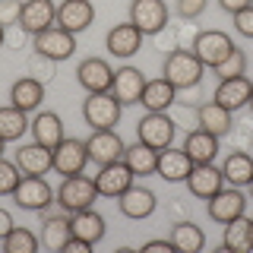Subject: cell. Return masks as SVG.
Returning <instances> with one entry per match:
<instances>
[{
    "label": "cell",
    "mask_w": 253,
    "mask_h": 253,
    "mask_svg": "<svg viewBox=\"0 0 253 253\" xmlns=\"http://www.w3.org/2000/svg\"><path fill=\"white\" fill-rule=\"evenodd\" d=\"M32 139L38 142V146H44V149H57L60 142H63V121H60V114H54V111H42V114H35V121H32Z\"/></svg>",
    "instance_id": "obj_24"
},
{
    "label": "cell",
    "mask_w": 253,
    "mask_h": 253,
    "mask_svg": "<svg viewBox=\"0 0 253 253\" xmlns=\"http://www.w3.org/2000/svg\"><path fill=\"white\" fill-rule=\"evenodd\" d=\"M212 73H215L218 79H234V76H244L247 73V57H244V51H234L228 54L225 60L218 63V67H212Z\"/></svg>",
    "instance_id": "obj_36"
},
{
    "label": "cell",
    "mask_w": 253,
    "mask_h": 253,
    "mask_svg": "<svg viewBox=\"0 0 253 253\" xmlns=\"http://www.w3.org/2000/svg\"><path fill=\"white\" fill-rule=\"evenodd\" d=\"M244 209H247V196L241 193V187H221L215 196H209L206 200V212H209L212 221H218V225H228V221L241 218Z\"/></svg>",
    "instance_id": "obj_5"
},
{
    "label": "cell",
    "mask_w": 253,
    "mask_h": 253,
    "mask_svg": "<svg viewBox=\"0 0 253 253\" xmlns=\"http://www.w3.org/2000/svg\"><path fill=\"white\" fill-rule=\"evenodd\" d=\"M57 26V6L51 0H26L19 13V29L26 35H38V32Z\"/></svg>",
    "instance_id": "obj_16"
},
{
    "label": "cell",
    "mask_w": 253,
    "mask_h": 253,
    "mask_svg": "<svg viewBox=\"0 0 253 253\" xmlns=\"http://www.w3.org/2000/svg\"><path fill=\"white\" fill-rule=\"evenodd\" d=\"M124 139L117 136L114 130H92V136L85 139V152H89L92 165H111V162H121L124 158Z\"/></svg>",
    "instance_id": "obj_12"
},
{
    "label": "cell",
    "mask_w": 253,
    "mask_h": 253,
    "mask_svg": "<svg viewBox=\"0 0 253 253\" xmlns=\"http://www.w3.org/2000/svg\"><path fill=\"white\" fill-rule=\"evenodd\" d=\"M70 231H73V237H79V241H85V244H98L101 237H105L108 231V225H105V218L98 215V212L92 209H79V212H70Z\"/></svg>",
    "instance_id": "obj_23"
},
{
    "label": "cell",
    "mask_w": 253,
    "mask_h": 253,
    "mask_svg": "<svg viewBox=\"0 0 253 253\" xmlns=\"http://www.w3.org/2000/svg\"><path fill=\"white\" fill-rule=\"evenodd\" d=\"M253 3V0H218V6H221V10H225V13H241V10H247V6Z\"/></svg>",
    "instance_id": "obj_43"
},
{
    "label": "cell",
    "mask_w": 253,
    "mask_h": 253,
    "mask_svg": "<svg viewBox=\"0 0 253 253\" xmlns=\"http://www.w3.org/2000/svg\"><path fill=\"white\" fill-rule=\"evenodd\" d=\"M38 247H42V241H38L29 228H19V225L3 237V250L6 253H35Z\"/></svg>",
    "instance_id": "obj_35"
},
{
    "label": "cell",
    "mask_w": 253,
    "mask_h": 253,
    "mask_svg": "<svg viewBox=\"0 0 253 253\" xmlns=\"http://www.w3.org/2000/svg\"><path fill=\"white\" fill-rule=\"evenodd\" d=\"M190 171H193V158L184 152V146H168L158 152V165L155 174L168 184H187Z\"/></svg>",
    "instance_id": "obj_13"
},
{
    "label": "cell",
    "mask_w": 253,
    "mask_h": 253,
    "mask_svg": "<svg viewBox=\"0 0 253 253\" xmlns=\"http://www.w3.org/2000/svg\"><path fill=\"white\" fill-rule=\"evenodd\" d=\"M247 105H250V108H253V95H250V101H247Z\"/></svg>",
    "instance_id": "obj_49"
},
{
    "label": "cell",
    "mask_w": 253,
    "mask_h": 253,
    "mask_svg": "<svg viewBox=\"0 0 253 253\" xmlns=\"http://www.w3.org/2000/svg\"><path fill=\"white\" fill-rule=\"evenodd\" d=\"M3 42H6V29L0 26V47H3Z\"/></svg>",
    "instance_id": "obj_46"
},
{
    "label": "cell",
    "mask_w": 253,
    "mask_h": 253,
    "mask_svg": "<svg viewBox=\"0 0 253 253\" xmlns=\"http://www.w3.org/2000/svg\"><path fill=\"white\" fill-rule=\"evenodd\" d=\"M73 237L70 231V212L67 215H44L42 221V247L47 250H63V244Z\"/></svg>",
    "instance_id": "obj_32"
},
{
    "label": "cell",
    "mask_w": 253,
    "mask_h": 253,
    "mask_svg": "<svg viewBox=\"0 0 253 253\" xmlns=\"http://www.w3.org/2000/svg\"><path fill=\"white\" fill-rule=\"evenodd\" d=\"M196 126L212 136H225L231 130V111L221 108L218 101H206V105L196 108Z\"/></svg>",
    "instance_id": "obj_27"
},
{
    "label": "cell",
    "mask_w": 253,
    "mask_h": 253,
    "mask_svg": "<svg viewBox=\"0 0 253 253\" xmlns=\"http://www.w3.org/2000/svg\"><path fill=\"white\" fill-rule=\"evenodd\" d=\"M250 95H253V83L247 76H234V79H218L212 101H218L221 108H228L234 114L237 108H244L250 101Z\"/></svg>",
    "instance_id": "obj_20"
},
{
    "label": "cell",
    "mask_w": 253,
    "mask_h": 253,
    "mask_svg": "<svg viewBox=\"0 0 253 253\" xmlns=\"http://www.w3.org/2000/svg\"><path fill=\"white\" fill-rule=\"evenodd\" d=\"M117 206H121L124 218L142 221V218H149V215H152V212L158 209V196H155L149 187H136V184H133L130 190H126V193L117 196Z\"/></svg>",
    "instance_id": "obj_18"
},
{
    "label": "cell",
    "mask_w": 253,
    "mask_h": 253,
    "mask_svg": "<svg viewBox=\"0 0 253 253\" xmlns=\"http://www.w3.org/2000/svg\"><path fill=\"white\" fill-rule=\"evenodd\" d=\"M142 32L133 26V22H121V26H114L108 32V38H105V44H108V51L114 54V57H121V60H130V57H136L139 54V47H142Z\"/></svg>",
    "instance_id": "obj_19"
},
{
    "label": "cell",
    "mask_w": 253,
    "mask_h": 253,
    "mask_svg": "<svg viewBox=\"0 0 253 253\" xmlns=\"http://www.w3.org/2000/svg\"><path fill=\"white\" fill-rule=\"evenodd\" d=\"M22 180V171L16 168V162H6L0 155V196H13V190L19 187Z\"/></svg>",
    "instance_id": "obj_37"
},
{
    "label": "cell",
    "mask_w": 253,
    "mask_h": 253,
    "mask_svg": "<svg viewBox=\"0 0 253 253\" xmlns=\"http://www.w3.org/2000/svg\"><path fill=\"white\" fill-rule=\"evenodd\" d=\"M171 244L177 247V253H196L206 244V231L196 221H177L171 228Z\"/></svg>",
    "instance_id": "obj_33"
},
{
    "label": "cell",
    "mask_w": 253,
    "mask_h": 253,
    "mask_svg": "<svg viewBox=\"0 0 253 253\" xmlns=\"http://www.w3.org/2000/svg\"><path fill=\"white\" fill-rule=\"evenodd\" d=\"M29 76H35V79H51L54 76V60H47V57H42V54H35L32 57V63H29Z\"/></svg>",
    "instance_id": "obj_39"
},
{
    "label": "cell",
    "mask_w": 253,
    "mask_h": 253,
    "mask_svg": "<svg viewBox=\"0 0 253 253\" xmlns=\"http://www.w3.org/2000/svg\"><path fill=\"white\" fill-rule=\"evenodd\" d=\"M13 228H16V221H13V215H10V212H6V209H0V244H3V237L10 234Z\"/></svg>",
    "instance_id": "obj_45"
},
{
    "label": "cell",
    "mask_w": 253,
    "mask_h": 253,
    "mask_svg": "<svg viewBox=\"0 0 253 253\" xmlns=\"http://www.w3.org/2000/svg\"><path fill=\"white\" fill-rule=\"evenodd\" d=\"M85 165H89V152H85V139L76 136H63V142L54 149V171L60 177H73V174H83Z\"/></svg>",
    "instance_id": "obj_10"
},
{
    "label": "cell",
    "mask_w": 253,
    "mask_h": 253,
    "mask_svg": "<svg viewBox=\"0 0 253 253\" xmlns=\"http://www.w3.org/2000/svg\"><path fill=\"white\" fill-rule=\"evenodd\" d=\"M16 168L22 171V177H44L47 171H54V149H44L38 142L16 149Z\"/></svg>",
    "instance_id": "obj_15"
},
{
    "label": "cell",
    "mask_w": 253,
    "mask_h": 253,
    "mask_svg": "<svg viewBox=\"0 0 253 253\" xmlns=\"http://www.w3.org/2000/svg\"><path fill=\"white\" fill-rule=\"evenodd\" d=\"M32 38H35V54H42V57L54 60V63L73 57V51H76V35L60 29V26H51V29L38 32V35H32Z\"/></svg>",
    "instance_id": "obj_7"
},
{
    "label": "cell",
    "mask_w": 253,
    "mask_h": 253,
    "mask_svg": "<svg viewBox=\"0 0 253 253\" xmlns=\"http://www.w3.org/2000/svg\"><path fill=\"white\" fill-rule=\"evenodd\" d=\"M10 101H13V108L26 111V114H29V111H35L44 101V83H42V79H35V76L16 79L13 89H10Z\"/></svg>",
    "instance_id": "obj_26"
},
{
    "label": "cell",
    "mask_w": 253,
    "mask_h": 253,
    "mask_svg": "<svg viewBox=\"0 0 253 253\" xmlns=\"http://www.w3.org/2000/svg\"><path fill=\"white\" fill-rule=\"evenodd\" d=\"M234 42L231 38L225 35V32H215V29H206V32H200V35L193 38V47H190V51L196 54V57H200V63L203 67H218L221 60L228 57V54L234 51Z\"/></svg>",
    "instance_id": "obj_6"
},
{
    "label": "cell",
    "mask_w": 253,
    "mask_h": 253,
    "mask_svg": "<svg viewBox=\"0 0 253 253\" xmlns=\"http://www.w3.org/2000/svg\"><path fill=\"white\" fill-rule=\"evenodd\" d=\"M3 146H6V139H3V136H0V155H3Z\"/></svg>",
    "instance_id": "obj_47"
},
{
    "label": "cell",
    "mask_w": 253,
    "mask_h": 253,
    "mask_svg": "<svg viewBox=\"0 0 253 253\" xmlns=\"http://www.w3.org/2000/svg\"><path fill=\"white\" fill-rule=\"evenodd\" d=\"M130 22L142 35H155L168 26V3L165 0H133L130 3Z\"/></svg>",
    "instance_id": "obj_11"
},
{
    "label": "cell",
    "mask_w": 253,
    "mask_h": 253,
    "mask_svg": "<svg viewBox=\"0 0 253 253\" xmlns=\"http://www.w3.org/2000/svg\"><path fill=\"white\" fill-rule=\"evenodd\" d=\"M221 228H225V237H221V247L225 250H231V253H250L253 250V218L241 215Z\"/></svg>",
    "instance_id": "obj_28"
},
{
    "label": "cell",
    "mask_w": 253,
    "mask_h": 253,
    "mask_svg": "<svg viewBox=\"0 0 253 253\" xmlns=\"http://www.w3.org/2000/svg\"><path fill=\"white\" fill-rule=\"evenodd\" d=\"M221 177L231 187H247L253 180V155L247 152H231L221 165Z\"/></svg>",
    "instance_id": "obj_31"
},
{
    "label": "cell",
    "mask_w": 253,
    "mask_h": 253,
    "mask_svg": "<svg viewBox=\"0 0 253 253\" xmlns=\"http://www.w3.org/2000/svg\"><path fill=\"white\" fill-rule=\"evenodd\" d=\"M203 70L206 67L200 63V57H196L193 51H171L168 60H165L162 76L171 79V83L177 85V92H180V89H193V85H200L203 83Z\"/></svg>",
    "instance_id": "obj_2"
},
{
    "label": "cell",
    "mask_w": 253,
    "mask_h": 253,
    "mask_svg": "<svg viewBox=\"0 0 253 253\" xmlns=\"http://www.w3.org/2000/svg\"><path fill=\"white\" fill-rule=\"evenodd\" d=\"M92 19H95V6L89 3V0H63V3L57 6V26L73 32V35L85 32L92 26Z\"/></svg>",
    "instance_id": "obj_21"
},
{
    "label": "cell",
    "mask_w": 253,
    "mask_h": 253,
    "mask_svg": "<svg viewBox=\"0 0 253 253\" xmlns=\"http://www.w3.org/2000/svg\"><path fill=\"white\" fill-rule=\"evenodd\" d=\"M54 200H57V193L51 190V184L44 177H22L19 187L13 190V203L26 212H42Z\"/></svg>",
    "instance_id": "obj_8"
},
{
    "label": "cell",
    "mask_w": 253,
    "mask_h": 253,
    "mask_svg": "<svg viewBox=\"0 0 253 253\" xmlns=\"http://www.w3.org/2000/svg\"><path fill=\"white\" fill-rule=\"evenodd\" d=\"M177 101V85L171 79L158 76V79H146V89H142L139 105L146 111H168Z\"/></svg>",
    "instance_id": "obj_25"
},
{
    "label": "cell",
    "mask_w": 253,
    "mask_h": 253,
    "mask_svg": "<svg viewBox=\"0 0 253 253\" xmlns=\"http://www.w3.org/2000/svg\"><path fill=\"white\" fill-rule=\"evenodd\" d=\"M142 250H146V253H177V247L171 244V237H168V241H146Z\"/></svg>",
    "instance_id": "obj_42"
},
{
    "label": "cell",
    "mask_w": 253,
    "mask_h": 253,
    "mask_svg": "<svg viewBox=\"0 0 253 253\" xmlns=\"http://www.w3.org/2000/svg\"><path fill=\"white\" fill-rule=\"evenodd\" d=\"M234 29L241 32L244 38H253V3L247 6V10L234 13Z\"/></svg>",
    "instance_id": "obj_41"
},
{
    "label": "cell",
    "mask_w": 253,
    "mask_h": 253,
    "mask_svg": "<svg viewBox=\"0 0 253 253\" xmlns=\"http://www.w3.org/2000/svg\"><path fill=\"white\" fill-rule=\"evenodd\" d=\"M29 126H32V121H29L26 111H19V108H13V105L0 108V136H3L6 142L22 139Z\"/></svg>",
    "instance_id": "obj_34"
},
{
    "label": "cell",
    "mask_w": 253,
    "mask_h": 253,
    "mask_svg": "<svg viewBox=\"0 0 253 253\" xmlns=\"http://www.w3.org/2000/svg\"><path fill=\"white\" fill-rule=\"evenodd\" d=\"M184 152L193 158V165H206V162H215L218 155V136H212V133L206 130H190L187 139H184Z\"/></svg>",
    "instance_id": "obj_29"
},
{
    "label": "cell",
    "mask_w": 253,
    "mask_h": 253,
    "mask_svg": "<svg viewBox=\"0 0 253 253\" xmlns=\"http://www.w3.org/2000/svg\"><path fill=\"white\" fill-rule=\"evenodd\" d=\"M247 190H250V196H253V180H250V184H247Z\"/></svg>",
    "instance_id": "obj_48"
},
{
    "label": "cell",
    "mask_w": 253,
    "mask_h": 253,
    "mask_svg": "<svg viewBox=\"0 0 253 253\" xmlns=\"http://www.w3.org/2000/svg\"><path fill=\"white\" fill-rule=\"evenodd\" d=\"M187 187H190V193H193L196 200H209V196H215L218 190L225 187L221 168H215L212 162L193 165V171H190V177H187Z\"/></svg>",
    "instance_id": "obj_22"
},
{
    "label": "cell",
    "mask_w": 253,
    "mask_h": 253,
    "mask_svg": "<svg viewBox=\"0 0 253 253\" xmlns=\"http://www.w3.org/2000/svg\"><path fill=\"white\" fill-rule=\"evenodd\" d=\"M174 124L165 111H146V114L139 117V124H136V136L139 142H146V146H152V149H168L174 146Z\"/></svg>",
    "instance_id": "obj_4"
},
{
    "label": "cell",
    "mask_w": 253,
    "mask_h": 253,
    "mask_svg": "<svg viewBox=\"0 0 253 253\" xmlns=\"http://www.w3.org/2000/svg\"><path fill=\"white\" fill-rule=\"evenodd\" d=\"M19 13H22V0H0V26H19Z\"/></svg>",
    "instance_id": "obj_38"
},
{
    "label": "cell",
    "mask_w": 253,
    "mask_h": 253,
    "mask_svg": "<svg viewBox=\"0 0 253 253\" xmlns=\"http://www.w3.org/2000/svg\"><path fill=\"white\" fill-rule=\"evenodd\" d=\"M121 111L124 105L111 92H89L83 101V117L92 130H114L121 121Z\"/></svg>",
    "instance_id": "obj_1"
},
{
    "label": "cell",
    "mask_w": 253,
    "mask_h": 253,
    "mask_svg": "<svg viewBox=\"0 0 253 253\" xmlns=\"http://www.w3.org/2000/svg\"><path fill=\"white\" fill-rule=\"evenodd\" d=\"M142 89H146V73L139 67H130L124 63L121 70H114V83H111V95H114L121 105H139Z\"/></svg>",
    "instance_id": "obj_14"
},
{
    "label": "cell",
    "mask_w": 253,
    "mask_h": 253,
    "mask_svg": "<svg viewBox=\"0 0 253 253\" xmlns=\"http://www.w3.org/2000/svg\"><path fill=\"white\" fill-rule=\"evenodd\" d=\"M89 250H92V244L79 241V237H70V241L63 244V253H89Z\"/></svg>",
    "instance_id": "obj_44"
},
{
    "label": "cell",
    "mask_w": 253,
    "mask_h": 253,
    "mask_svg": "<svg viewBox=\"0 0 253 253\" xmlns=\"http://www.w3.org/2000/svg\"><path fill=\"white\" fill-rule=\"evenodd\" d=\"M133 174L130 168H126V162L121 158V162H111V165H101L98 174H95V190H98V196H108V200H117L121 193H126V190L133 187Z\"/></svg>",
    "instance_id": "obj_9"
},
{
    "label": "cell",
    "mask_w": 253,
    "mask_h": 253,
    "mask_svg": "<svg viewBox=\"0 0 253 253\" xmlns=\"http://www.w3.org/2000/svg\"><path fill=\"white\" fill-rule=\"evenodd\" d=\"M76 83L83 85L85 92H111L114 70H111V63L101 60V57H85L76 67Z\"/></svg>",
    "instance_id": "obj_17"
},
{
    "label": "cell",
    "mask_w": 253,
    "mask_h": 253,
    "mask_svg": "<svg viewBox=\"0 0 253 253\" xmlns=\"http://www.w3.org/2000/svg\"><path fill=\"white\" fill-rule=\"evenodd\" d=\"M95 200H98V190H95V180L85 177V174L63 177V184H60V190H57V206H60L63 212L89 209Z\"/></svg>",
    "instance_id": "obj_3"
},
{
    "label": "cell",
    "mask_w": 253,
    "mask_h": 253,
    "mask_svg": "<svg viewBox=\"0 0 253 253\" xmlns=\"http://www.w3.org/2000/svg\"><path fill=\"white\" fill-rule=\"evenodd\" d=\"M206 3H209V0H177V13L184 16V19H196V16L206 13Z\"/></svg>",
    "instance_id": "obj_40"
},
{
    "label": "cell",
    "mask_w": 253,
    "mask_h": 253,
    "mask_svg": "<svg viewBox=\"0 0 253 253\" xmlns=\"http://www.w3.org/2000/svg\"><path fill=\"white\" fill-rule=\"evenodd\" d=\"M124 162L136 177H146V174H155L158 165V149L146 146V142H133V146L124 149Z\"/></svg>",
    "instance_id": "obj_30"
}]
</instances>
